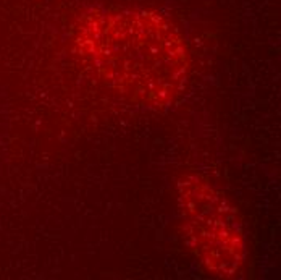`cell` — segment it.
<instances>
[{
	"label": "cell",
	"mask_w": 281,
	"mask_h": 280,
	"mask_svg": "<svg viewBox=\"0 0 281 280\" xmlns=\"http://www.w3.org/2000/svg\"><path fill=\"white\" fill-rule=\"evenodd\" d=\"M81 57L110 88L133 102L167 104L187 73L185 42L172 23L149 11L91 13L76 26Z\"/></svg>",
	"instance_id": "1"
},
{
	"label": "cell",
	"mask_w": 281,
	"mask_h": 280,
	"mask_svg": "<svg viewBox=\"0 0 281 280\" xmlns=\"http://www.w3.org/2000/svg\"><path fill=\"white\" fill-rule=\"evenodd\" d=\"M187 235L202 263L222 277H231L244 263V241L236 214L218 193L197 178L180 185Z\"/></svg>",
	"instance_id": "2"
}]
</instances>
